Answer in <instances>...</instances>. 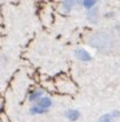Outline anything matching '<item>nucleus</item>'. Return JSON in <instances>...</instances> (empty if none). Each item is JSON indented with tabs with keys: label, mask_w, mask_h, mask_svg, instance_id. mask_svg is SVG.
I'll return each mask as SVG.
<instances>
[{
	"label": "nucleus",
	"mask_w": 120,
	"mask_h": 122,
	"mask_svg": "<svg viewBox=\"0 0 120 122\" xmlns=\"http://www.w3.org/2000/svg\"><path fill=\"white\" fill-rule=\"evenodd\" d=\"M88 43L93 48H97V50H106V48L108 50V48L113 47L115 39L108 32H96L93 35H91Z\"/></svg>",
	"instance_id": "f257e3e1"
},
{
	"label": "nucleus",
	"mask_w": 120,
	"mask_h": 122,
	"mask_svg": "<svg viewBox=\"0 0 120 122\" xmlns=\"http://www.w3.org/2000/svg\"><path fill=\"white\" fill-rule=\"evenodd\" d=\"M74 55H75V58L80 62H89L92 59L91 54H89L85 48H78V50H75Z\"/></svg>",
	"instance_id": "f03ea898"
},
{
	"label": "nucleus",
	"mask_w": 120,
	"mask_h": 122,
	"mask_svg": "<svg viewBox=\"0 0 120 122\" xmlns=\"http://www.w3.org/2000/svg\"><path fill=\"white\" fill-rule=\"evenodd\" d=\"M52 105H53L52 99H51L50 97H44V95H43V97H40L39 99L36 101V106H39V107L44 109V110H48Z\"/></svg>",
	"instance_id": "7ed1b4c3"
},
{
	"label": "nucleus",
	"mask_w": 120,
	"mask_h": 122,
	"mask_svg": "<svg viewBox=\"0 0 120 122\" xmlns=\"http://www.w3.org/2000/svg\"><path fill=\"white\" fill-rule=\"evenodd\" d=\"M87 19H88V22L91 23H96L97 22V19H99V12H97V8L93 7L91 10L87 11Z\"/></svg>",
	"instance_id": "20e7f679"
},
{
	"label": "nucleus",
	"mask_w": 120,
	"mask_h": 122,
	"mask_svg": "<svg viewBox=\"0 0 120 122\" xmlns=\"http://www.w3.org/2000/svg\"><path fill=\"white\" fill-rule=\"evenodd\" d=\"M65 117H67L68 121L75 122V121H78V119L80 118V111L76 110V109H71V110H68L67 113H65Z\"/></svg>",
	"instance_id": "39448f33"
},
{
	"label": "nucleus",
	"mask_w": 120,
	"mask_h": 122,
	"mask_svg": "<svg viewBox=\"0 0 120 122\" xmlns=\"http://www.w3.org/2000/svg\"><path fill=\"white\" fill-rule=\"evenodd\" d=\"M79 3V0H63V3H61V7L65 12H69L72 8Z\"/></svg>",
	"instance_id": "423d86ee"
},
{
	"label": "nucleus",
	"mask_w": 120,
	"mask_h": 122,
	"mask_svg": "<svg viewBox=\"0 0 120 122\" xmlns=\"http://www.w3.org/2000/svg\"><path fill=\"white\" fill-rule=\"evenodd\" d=\"M40 97H43V90H33V91L28 95V99L31 101V102H36Z\"/></svg>",
	"instance_id": "0eeeda50"
},
{
	"label": "nucleus",
	"mask_w": 120,
	"mask_h": 122,
	"mask_svg": "<svg viewBox=\"0 0 120 122\" xmlns=\"http://www.w3.org/2000/svg\"><path fill=\"white\" fill-rule=\"evenodd\" d=\"M96 4H97V0H81V5L88 11L91 8L96 7Z\"/></svg>",
	"instance_id": "6e6552de"
},
{
	"label": "nucleus",
	"mask_w": 120,
	"mask_h": 122,
	"mask_svg": "<svg viewBox=\"0 0 120 122\" xmlns=\"http://www.w3.org/2000/svg\"><path fill=\"white\" fill-rule=\"evenodd\" d=\"M47 110H44V109H42V107H39V106H32L31 109H29V113L31 114H44Z\"/></svg>",
	"instance_id": "1a4fd4ad"
},
{
	"label": "nucleus",
	"mask_w": 120,
	"mask_h": 122,
	"mask_svg": "<svg viewBox=\"0 0 120 122\" xmlns=\"http://www.w3.org/2000/svg\"><path fill=\"white\" fill-rule=\"evenodd\" d=\"M97 122H113V118L111 117V114H104L100 117Z\"/></svg>",
	"instance_id": "9d476101"
},
{
	"label": "nucleus",
	"mask_w": 120,
	"mask_h": 122,
	"mask_svg": "<svg viewBox=\"0 0 120 122\" xmlns=\"http://www.w3.org/2000/svg\"><path fill=\"white\" fill-rule=\"evenodd\" d=\"M111 117H112V118H119L120 117V111L119 110H113L112 113H111Z\"/></svg>",
	"instance_id": "9b49d317"
},
{
	"label": "nucleus",
	"mask_w": 120,
	"mask_h": 122,
	"mask_svg": "<svg viewBox=\"0 0 120 122\" xmlns=\"http://www.w3.org/2000/svg\"><path fill=\"white\" fill-rule=\"evenodd\" d=\"M1 109H3V106H1V103H0V111H1Z\"/></svg>",
	"instance_id": "f8f14e48"
}]
</instances>
